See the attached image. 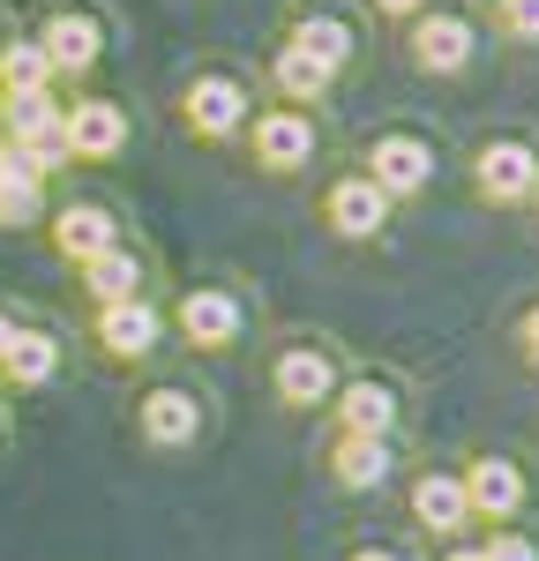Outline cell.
I'll use <instances>...</instances> for the list:
<instances>
[{
	"label": "cell",
	"mask_w": 539,
	"mask_h": 561,
	"mask_svg": "<svg viewBox=\"0 0 539 561\" xmlns=\"http://www.w3.org/2000/svg\"><path fill=\"white\" fill-rule=\"evenodd\" d=\"M390 420H398V397H390L382 382L345 389V427L353 434H390Z\"/></svg>",
	"instance_id": "cell-18"
},
{
	"label": "cell",
	"mask_w": 539,
	"mask_h": 561,
	"mask_svg": "<svg viewBox=\"0 0 539 561\" xmlns=\"http://www.w3.org/2000/svg\"><path fill=\"white\" fill-rule=\"evenodd\" d=\"M293 45H300V53H314V60L337 76V60H345V23H300V31H293Z\"/></svg>",
	"instance_id": "cell-23"
},
{
	"label": "cell",
	"mask_w": 539,
	"mask_h": 561,
	"mask_svg": "<svg viewBox=\"0 0 539 561\" xmlns=\"http://www.w3.org/2000/svg\"><path fill=\"white\" fill-rule=\"evenodd\" d=\"M488 561H532V547H525V539H494Z\"/></svg>",
	"instance_id": "cell-25"
},
{
	"label": "cell",
	"mask_w": 539,
	"mask_h": 561,
	"mask_svg": "<svg viewBox=\"0 0 539 561\" xmlns=\"http://www.w3.org/2000/svg\"><path fill=\"white\" fill-rule=\"evenodd\" d=\"M135 277H142V270H135V255H121V248H105V255L90 262V293H98L105 307L135 300Z\"/></svg>",
	"instance_id": "cell-21"
},
{
	"label": "cell",
	"mask_w": 539,
	"mask_h": 561,
	"mask_svg": "<svg viewBox=\"0 0 539 561\" xmlns=\"http://www.w3.org/2000/svg\"><path fill=\"white\" fill-rule=\"evenodd\" d=\"M427 173H435V165H427V150H420L412 135H382V142H375V187H382V195H412V187H427Z\"/></svg>",
	"instance_id": "cell-3"
},
{
	"label": "cell",
	"mask_w": 539,
	"mask_h": 561,
	"mask_svg": "<svg viewBox=\"0 0 539 561\" xmlns=\"http://www.w3.org/2000/svg\"><path fill=\"white\" fill-rule=\"evenodd\" d=\"M8 337H15V330H8V322H0V352H8Z\"/></svg>",
	"instance_id": "cell-28"
},
{
	"label": "cell",
	"mask_w": 539,
	"mask_h": 561,
	"mask_svg": "<svg viewBox=\"0 0 539 561\" xmlns=\"http://www.w3.org/2000/svg\"><path fill=\"white\" fill-rule=\"evenodd\" d=\"M53 240H60V255H76V262H98L105 248H121V240H113V217H105V210H60Z\"/></svg>",
	"instance_id": "cell-11"
},
{
	"label": "cell",
	"mask_w": 539,
	"mask_h": 561,
	"mask_svg": "<svg viewBox=\"0 0 539 561\" xmlns=\"http://www.w3.org/2000/svg\"><path fill=\"white\" fill-rule=\"evenodd\" d=\"M532 180H539V165H532V150H525V142H494L488 158H480V187H488L494 203L532 195Z\"/></svg>",
	"instance_id": "cell-4"
},
{
	"label": "cell",
	"mask_w": 539,
	"mask_h": 561,
	"mask_svg": "<svg viewBox=\"0 0 539 561\" xmlns=\"http://www.w3.org/2000/svg\"><path fill=\"white\" fill-rule=\"evenodd\" d=\"M465 502H472L480 517H509V510L525 502V479H517V465H502V457H488L480 472L465 479Z\"/></svg>",
	"instance_id": "cell-8"
},
{
	"label": "cell",
	"mask_w": 539,
	"mask_h": 561,
	"mask_svg": "<svg viewBox=\"0 0 539 561\" xmlns=\"http://www.w3.org/2000/svg\"><path fill=\"white\" fill-rule=\"evenodd\" d=\"M38 45H45V60H53V68H90V60H98V31H90L83 15H60Z\"/></svg>",
	"instance_id": "cell-15"
},
{
	"label": "cell",
	"mask_w": 539,
	"mask_h": 561,
	"mask_svg": "<svg viewBox=\"0 0 539 561\" xmlns=\"http://www.w3.org/2000/svg\"><path fill=\"white\" fill-rule=\"evenodd\" d=\"M449 561H488V554H449Z\"/></svg>",
	"instance_id": "cell-29"
},
{
	"label": "cell",
	"mask_w": 539,
	"mask_h": 561,
	"mask_svg": "<svg viewBox=\"0 0 539 561\" xmlns=\"http://www.w3.org/2000/svg\"><path fill=\"white\" fill-rule=\"evenodd\" d=\"M98 337H105V352H121V359H142V352L158 345V314L142 300H121V307H105Z\"/></svg>",
	"instance_id": "cell-6"
},
{
	"label": "cell",
	"mask_w": 539,
	"mask_h": 561,
	"mask_svg": "<svg viewBox=\"0 0 539 561\" xmlns=\"http://www.w3.org/2000/svg\"><path fill=\"white\" fill-rule=\"evenodd\" d=\"M255 158L277 165V173H293V165L314 158V128L300 121V113H270V121H255Z\"/></svg>",
	"instance_id": "cell-2"
},
{
	"label": "cell",
	"mask_w": 539,
	"mask_h": 561,
	"mask_svg": "<svg viewBox=\"0 0 539 561\" xmlns=\"http://www.w3.org/2000/svg\"><path fill=\"white\" fill-rule=\"evenodd\" d=\"M412 53H420V68H465V53H472V31L457 23V15H435V23H420L412 31Z\"/></svg>",
	"instance_id": "cell-12"
},
{
	"label": "cell",
	"mask_w": 539,
	"mask_h": 561,
	"mask_svg": "<svg viewBox=\"0 0 539 561\" xmlns=\"http://www.w3.org/2000/svg\"><path fill=\"white\" fill-rule=\"evenodd\" d=\"M121 135H128V121H121L113 105H76V113H60V142H68V158H113Z\"/></svg>",
	"instance_id": "cell-1"
},
{
	"label": "cell",
	"mask_w": 539,
	"mask_h": 561,
	"mask_svg": "<svg viewBox=\"0 0 539 561\" xmlns=\"http://www.w3.org/2000/svg\"><path fill=\"white\" fill-rule=\"evenodd\" d=\"M465 479H443V472H427L420 486H412V517L427 524V531H457L465 524Z\"/></svg>",
	"instance_id": "cell-10"
},
{
	"label": "cell",
	"mask_w": 539,
	"mask_h": 561,
	"mask_svg": "<svg viewBox=\"0 0 539 561\" xmlns=\"http://www.w3.org/2000/svg\"><path fill=\"white\" fill-rule=\"evenodd\" d=\"M195 397L187 389H158L150 404H142V427H150V442H195Z\"/></svg>",
	"instance_id": "cell-13"
},
{
	"label": "cell",
	"mask_w": 539,
	"mask_h": 561,
	"mask_svg": "<svg viewBox=\"0 0 539 561\" xmlns=\"http://www.w3.org/2000/svg\"><path fill=\"white\" fill-rule=\"evenodd\" d=\"M277 389H285L293 404L330 397V359H322V352H285V359H277Z\"/></svg>",
	"instance_id": "cell-14"
},
{
	"label": "cell",
	"mask_w": 539,
	"mask_h": 561,
	"mask_svg": "<svg viewBox=\"0 0 539 561\" xmlns=\"http://www.w3.org/2000/svg\"><path fill=\"white\" fill-rule=\"evenodd\" d=\"M277 83L293 90V98H314V90L330 83V68H322L314 53H300V45H285V60H277Z\"/></svg>",
	"instance_id": "cell-22"
},
{
	"label": "cell",
	"mask_w": 539,
	"mask_h": 561,
	"mask_svg": "<svg viewBox=\"0 0 539 561\" xmlns=\"http://www.w3.org/2000/svg\"><path fill=\"white\" fill-rule=\"evenodd\" d=\"M53 359H60V352H53V337H38V330H15L8 352H0V367H8L15 382H45V375H53Z\"/></svg>",
	"instance_id": "cell-19"
},
{
	"label": "cell",
	"mask_w": 539,
	"mask_h": 561,
	"mask_svg": "<svg viewBox=\"0 0 539 561\" xmlns=\"http://www.w3.org/2000/svg\"><path fill=\"white\" fill-rule=\"evenodd\" d=\"M375 8H390V15H412V8H420V0H375Z\"/></svg>",
	"instance_id": "cell-27"
},
{
	"label": "cell",
	"mask_w": 539,
	"mask_h": 561,
	"mask_svg": "<svg viewBox=\"0 0 539 561\" xmlns=\"http://www.w3.org/2000/svg\"><path fill=\"white\" fill-rule=\"evenodd\" d=\"M382 210H390V195H382L375 180H345V187L330 195V217H337L345 240H367V232L382 225Z\"/></svg>",
	"instance_id": "cell-9"
},
{
	"label": "cell",
	"mask_w": 539,
	"mask_h": 561,
	"mask_svg": "<svg viewBox=\"0 0 539 561\" xmlns=\"http://www.w3.org/2000/svg\"><path fill=\"white\" fill-rule=\"evenodd\" d=\"M180 322H187L195 345H232L240 337V307L225 300V293H187L180 300Z\"/></svg>",
	"instance_id": "cell-7"
},
{
	"label": "cell",
	"mask_w": 539,
	"mask_h": 561,
	"mask_svg": "<svg viewBox=\"0 0 539 561\" xmlns=\"http://www.w3.org/2000/svg\"><path fill=\"white\" fill-rule=\"evenodd\" d=\"M502 23H509L517 38H539V0H502Z\"/></svg>",
	"instance_id": "cell-24"
},
{
	"label": "cell",
	"mask_w": 539,
	"mask_h": 561,
	"mask_svg": "<svg viewBox=\"0 0 539 561\" xmlns=\"http://www.w3.org/2000/svg\"><path fill=\"white\" fill-rule=\"evenodd\" d=\"M382 472H390L382 434H353V442L337 449V479H345V486H382Z\"/></svg>",
	"instance_id": "cell-17"
},
{
	"label": "cell",
	"mask_w": 539,
	"mask_h": 561,
	"mask_svg": "<svg viewBox=\"0 0 539 561\" xmlns=\"http://www.w3.org/2000/svg\"><path fill=\"white\" fill-rule=\"evenodd\" d=\"M359 561H398V554H359Z\"/></svg>",
	"instance_id": "cell-30"
},
{
	"label": "cell",
	"mask_w": 539,
	"mask_h": 561,
	"mask_svg": "<svg viewBox=\"0 0 539 561\" xmlns=\"http://www.w3.org/2000/svg\"><path fill=\"white\" fill-rule=\"evenodd\" d=\"M38 217V173L15 165V150H0V225H31Z\"/></svg>",
	"instance_id": "cell-16"
},
{
	"label": "cell",
	"mask_w": 539,
	"mask_h": 561,
	"mask_svg": "<svg viewBox=\"0 0 539 561\" xmlns=\"http://www.w3.org/2000/svg\"><path fill=\"white\" fill-rule=\"evenodd\" d=\"M45 76H53V60H45V45H8L0 53V83H8V98H31V90H45Z\"/></svg>",
	"instance_id": "cell-20"
},
{
	"label": "cell",
	"mask_w": 539,
	"mask_h": 561,
	"mask_svg": "<svg viewBox=\"0 0 539 561\" xmlns=\"http://www.w3.org/2000/svg\"><path fill=\"white\" fill-rule=\"evenodd\" d=\"M240 113H248V98H240V83H225V76H203V83L187 90V121L203 135H232Z\"/></svg>",
	"instance_id": "cell-5"
},
{
	"label": "cell",
	"mask_w": 539,
	"mask_h": 561,
	"mask_svg": "<svg viewBox=\"0 0 539 561\" xmlns=\"http://www.w3.org/2000/svg\"><path fill=\"white\" fill-rule=\"evenodd\" d=\"M525 352H532V359H539V314H532V322H525Z\"/></svg>",
	"instance_id": "cell-26"
}]
</instances>
